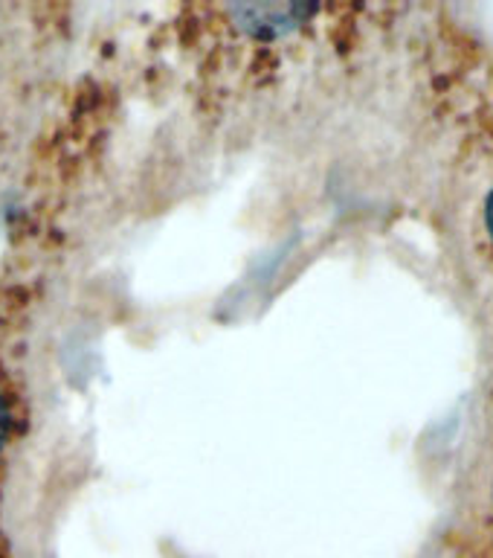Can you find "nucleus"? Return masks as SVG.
<instances>
[{
	"label": "nucleus",
	"instance_id": "obj_3",
	"mask_svg": "<svg viewBox=\"0 0 493 558\" xmlns=\"http://www.w3.org/2000/svg\"><path fill=\"white\" fill-rule=\"evenodd\" d=\"M491 504H493V486H491Z\"/></svg>",
	"mask_w": 493,
	"mask_h": 558
},
{
	"label": "nucleus",
	"instance_id": "obj_1",
	"mask_svg": "<svg viewBox=\"0 0 493 558\" xmlns=\"http://www.w3.org/2000/svg\"><path fill=\"white\" fill-rule=\"evenodd\" d=\"M482 227H485V235L491 239V244H493V186L488 190L485 204H482Z\"/></svg>",
	"mask_w": 493,
	"mask_h": 558
},
{
	"label": "nucleus",
	"instance_id": "obj_2",
	"mask_svg": "<svg viewBox=\"0 0 493 558\" xmlns=\"http://www.w3.org/2000/svg\"><path fill=\"white\" fill-rule=\"evenodd\" d=\"M3 439H7V408H3V399H0V448H3Z\"/></svg>",
	"mask_w": 493,
	"mask_h": 558
}]
</instances>
